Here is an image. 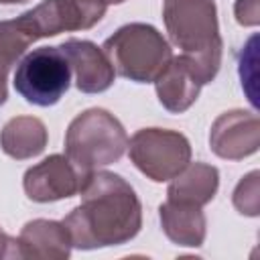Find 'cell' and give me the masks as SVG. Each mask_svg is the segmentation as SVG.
<instances>
[{"mask_svg": "<svg viewBox=\"0 0 260 260\" xmlns=\"http://www.w3.org/2000/svg\"><path fill=\"white\" fill-rule=\"evenodd\" d=\"M81 203L63 219L71 246L93 250L130 242L142 228V205L132 185L116 173L93 171L85 177Z\"/></svg>", "mask_w": 260, "mask_h": 260, "instance_id": "6da1fadb", "label": "cell"}, {"mask_svg": "<svg viewBox=\"0 0 260 260\" xmlns=\"http://www.w3.org/2000/svg\"><path fill=\"white\" fill-rule=\"evenodd\" d=\"M162 18L171 41L193 61L203 81H213L223 49L213 0H165Z\"/></svg>", "mask_w": 260, "mask_h": 260, "instance_id": "7a4b0ae2", "label": "cell"}, {"mask_svg": "<svg viewBox=\"0 0 260 260\" xmlns=\"http://www.w3.org/2000/svg\"><path fill=\"white\" fill-rule=\"evenodd\" d=\"M128 148V134L120 120L102 108L75 116L65 134V156L81 175L118 162Z\"/></svg>", "mask_w": 260, "mask_h": 260, "instance_id": "3957f363", "label": "cell"}, {"mask_svg": "<svg viewBox=\"0 0 260 260\" xmlns=\"http://www.w3.org/2000/svg\"><path fill=\"white\" fill-rule=\"evenodd\" d=\"M102 51L118 75L136 83H154L173 57L162 32L146 22L120 26L106 39Z\"/></svg>", "mask_w": 260, "mask_h": 260, "instance_id": "277c9868", "label": "cell"}, {"mask_svg": "<svg viewBox=\"0 0 260 260\" xmlns=\"http://www.w3.org/2000/svg\"><path fill=\"white\" fill-rule=\"evenodd\" d=\"M71 67L59 47H39L22 57L14 71V89L41 108L57 104L71 83Z\"/></svg>", "mask_w": 260, "mask_h": 260, "instance_id": "5b68a950", "label": "cell"}, {"mask_svg": "<svg viewBox=\"0 0 260 260\" xmlns=\"http://www.w3.org/2000/svg\"><path fill=\"white\" fill-rule=\"evenodd\" d=\"M134 167L154 183L175 179L191 162L189 140L175 130L142 128L128 140Z\"/></svg>", "mask_w": 260, "mask_h": 260, "instance_id": "8992f818", "label": "cell"}, {"mask_svg": "<svg viewBox=\"0 0 260 260\" xmlns=\"http://www.w3.org/2000/svg\"><path fill=\"white\" fill-rule=\"evenodd\" d=\"M102 0H45L26 10L24 16L39 39L59 32L87 30L106 14Z\"/></svg>", "mask_w": 260, "mask_h": 260, "instance_id": "52a82bcc", "label": "cell"}, {"mask_svg": "<svg viewBox=\"0 0 260 260\" xmlns=\"http://www.w3.org/2000/svg\"><path fill=\"white\" fill-rule=\"evenodd\" d=\"M87 175H81L65 154H51L24 173L22 187L28 199L49 203L79 193Z\"/></svg>", "mask_w": 260, "mask_h": 260, "instance_id": "ba28073f", "label": "cell"}, {"mask_svg": "<svg viewBox=\"0 0 260 260\" xmlns=\"http://www.w3.org/2000/svg\"><path fill=\"white\" fill-rule=\"evenodd\" d=\"M209 146L219 158L242 160L260 146L258 116L244 110L223 112L211 126Z\"/></svg>", "mask_w": 260, "mask_h": 260, "instance_id": "9c48e42d", "label": "cell"}, {"mask_svg": "<svg viewBox=\"0 0 260 260\" xmlns=\"http://www.w3.org/2000/svg\"><path fill=\"white\" fill-rule=\"evenodd\" d=\"M63 55L69 61L71 73L75 75V85L83 93H100L106 91L116 77V71L102 51L91 41H79V39H67L59 45Z\"/></svg>", "mask_w": 260, "mask_h": 260, "instance_id": "30bf717a", "label": "cell"}, {"mask_svg": "<svg viewBox=\"0 0 260 260\" xmlns=\"http://www.w3.org/2000/svg\"><path fill=\"white\" fill-rule=\"evenodd\" d=\"M154 85L162 108L173 114H183L195 104L205 81L193 61L181 53L179 57H171L167 67L154 79Z\"/></svg>", "mask_w": 260, "mask_h": 260, "instance_id": "8fae6325", "label": "cell"}, {"mask_svg": "<svg viewBox=\"0 0 260 260\" xmlns=\"http://www.w3.org/2000/svg\"><path fill=\"white\" fill-rule=\"evenodd\" d=\"M18 258L32 260H65L71 254V238L63 221L32 219L24 223L16 238Z\"/></svg>", "mask_w": 260, "mask_h": 260, "instance_id": "7c38bea8", "label": "cell"}, {"mask_svg": "<svg viewBox=\"0 0 260 260\" xmlns=\"http://www.w3.org/2000/svg\"><path fill=\"white\" fill-rule=\"evenodd\" d=\"M158 215H160L162 232L173 244L189 246V248H199L203 244L207 223L199 205L167 199L158 207Z\"/></svg>", "mask_w": 260, "mask_h": 260, "instance_id": "4fadbf2b", "label": "cell"}, {"mask_svg": "<svg viewBox=\"0 0 260 260\" xmlns=\"http://www.w3.org/2000/svg\"><path fill=\"white\" fill-rule=\"evenodd\" d=\"M47 128L35 116H16L8 120L0 130L2 150L16 160H26L41 154L47 146Z\"/></svg>", "mask_w": 260, "mask_h": 260, "instance_id": "5bb4252c", "label": "cell"}, {"mask_svg": "<svg viewBox=\"0 0 260 260\" xmlns=\"http://www.w3.org/2000/svg\"><path fill=\"white\" fill-rule=\"evenodd\" d=\"M219 187V173L205 162H189L175 179H171L167 199L187 201L203 207L209 203Z\"/></svg>", "mask_w": 260, "mask_h": 260, "instance_id": "9a60e30c", "label": "cell"}, {"mask_svg": "<svg viewBox=\"0 0 260 260\" xmlns=\"http://www.w3.org/2000/svg\"><path fill=\"white\" fill-rule=\"evenodd\" d=\"M35 41H39V37L24 14H20L14 20H0V106L8 98V71L12 69V65H16L26 47Z\"/></svg>", "mask_w": 260, "mask_h": 260, "instance_id": "2e32d148", "label": "cell"}, {"mask_svg": "<svg viewBox=\"0 0 260 260\" xmlns=\"http://www.w3.org/2000/svg\"><path fill=\"white\" fill-rule=\"evenodd\" d=\"M258 171L248 173L238 187L234 189V207L242 215L256 217L260 213V195H258Z\"/></svg>", "mask_w": 260, "mask_h": 260, "instance_id": "e0dca14e", "label": "cell"}, {"mask_svg": "<svg viewBox=\"0 0 260 260\" xmlns=\"http://www.w3.org/2000/svg\"><path fill=\"white\" fill-rule=\"evenodd\" d=\"M234 14H236V20L240 24H244V26H256L258 20H260L258 0H236Z\"/></svg>", "mask_w": 260, "mask_h": 260, "instance_id": "ac0fdd59", "label": "cell"}, {"mask_svg": "<svg viewBox=\"0 0 260 260\" xmlns=\"http://www.w3.org/2000/svg\"><path fill=\"white\" fill-rule=\"evenodd\" d=\"M0 258H18L16 238L6 236L2 230H0Z\"/></svg>", "mask_w": 260, "mask_h": 260, "instance_id": "d6986e66", "label": "cell"}, {"mask_svg": "<svg viewBox=\"0 0 260 260\" xmlns=\"http://www.w3.org/2000/svg\"><path fill=\"white\" fill-rule=\"evenodd\" d=\"M106 6H110V4H122V2H126V0H102Z\"/></svg>", "mask_w": 260, "mask_h": 260, "instance_id": "ffe728a7", "label": "cell"}, {"mask_svg": "<svg viewBox=\"0 0 260 260\" xmlns=\"http://www.w3.org/2000/svg\"><path fill=\"white\" fill-rule=\"evenodd\" d=\"M18 2H26V0H0V4H18Z\"/></svg>", "mask_w": 260, "mask_h": 260, "instance_id": "44dd1931", "label": "cell"}]
</instances>
